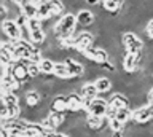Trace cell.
I'll list each match as a JSON object with an SVG mask.
<instances>
[{"label": "cell", "instance_id": "2", "mask_svg": "<svg viewBox=\"0 0 153 137\" xmlns=\"http://www.w3.org/2000/svg\"><path fill=\"white\" fill-rule=\"evenodd\" d=\"M123 46L128 53H132V54H142L143 51V41L139 39V37L134 34V32L128 30V32H123Z\"/></svg>", "mask_w": 153, "mask_h": 137}, {"label": "cell", "instance_id": "7", "mask_svg": "<svg viewBox=\"0 0 153 137\" xmlns=\"http://www.w3.org/2000/svg\"><path fill=\"white\" fill-rule=\"evenodd\" d=\"M107 110H108V101L107 99H99V97H94L91 101L89 107H88V113H93V115H99V116H105L107 115Z\"/></svg>", "mask_w": 153, "mask_h": 137}, {"label": "cell", "instance_id": "11", "mask_svg": "<svg viewBox=\"0 0 153 137\" xmlns=\"http://www.w3.org/2000/svg\"><path fill=\"white\" fill-rule=\"evenodd\" d=\"M107 120L105 116H99V115H93V113H88V116L85 118V124L93 131H99L102 129L104 121Z\"/></svg>", "mask_w": 153, "mask_h": 137}, {"label": "cell", "instance_id": "13", "mask_svg": "<svg viewBox=\"0 0 153 137\" xmlns=\"http://www.w3.org/2000/svg\"><path fill=\"white\" fill-rule=\"evenodd\" d=\"M51 108L53 110H61V112H67L69 110V94H57L51 102Z\"/></svg>", "mask_w": 153, "mask_h": 137}, {"label": "cell", "instance_id": "26", "mask_svg": "<svg viewBox=\"0 0 153 137\" xmlns=\"http://www.w3.org/2000/svg\"><path fill=\"white\" fill-rule=\"evenodd\" d=\"M145 32H147L148 39H152V40H153V18H152V19H148L147 26H145Z\"/></svg>", "mask_w": 153, "mask_h": 137}, {"label": "cell", "instance_id": "6", "mask_svg": "<svg viewBox=\"0 0 153 137\" xmlns=\"http://www.w3.org/2000/svg\"><path fill=\"white\" fill-rule=\"evenodd\" d=\"M93 41H94V35L91 32H81V34H78V37H74V51L83 53L85 50L93 46Z\"/></svg>", "mask_w": 153, "mask_h": 137}, {"label": "cell", "instance_id": "19", "mask_svg": "<svg viewBox=\"0 0 153 137\" xmlns=\"http://www.w3.org/2000/svg\"><path fill=\"white\" fill-rule=\"evenodd\" d=\"M37 16L40 18V19H43V21H48L50 18H53V11H51L50 3H48V2H43L42 5H38V13H37Z\"/></svg>", "mask_w": 153, "mask_h": 137}, {"label": "cell", "instance_id": "3", "mask_svg": "<svg viewBox=\"0 0 153 137\" xmlns=\"http://www.w3.org/2000/svg\"><path fill=\"white\" fill-rule=\"evenodd\" d=\"M132 120L136 124H147L153 120V102H148L147 105L137 107L132 113Z\"/></svg>", "mask_w": 153, "mask_h": 137}, {"label": "cell", "instance_id": "28", "mask_svg": "<svg viewBox=\"0 0 153 137\" xmlns=\"http://www.w3.org/2000/svg\"><path fill=\"white\" fill-rule=\"evenodd\" d=\"M86 3H88V5H97V3L100 2V0H85Z\"/></svg>", "mask_w": 153, "mask_h": 137}, {"label": "cell", "instance_id": "21", "mask_svg": "<svg viewBox=\"0 0 153 137\" xmlns=\"http://www.w3.org/2000/svg\"><path fill=\"white\" fill-rule=\"evenodd\" d=\"M21 13L27 18H33V16H37V13H38V5H35V3H32V2H27L26 5L21 7Z\"/></svg>", "mask_w": 153, "mask_h": 137}, {"label": "cell", "instance_id": "24", "mask_svg": "<svg viewBox=\"0 0 153 137\" xmlns=\"http://www.w3.org/2000/svg\"><path fill=\"white\" fill-rule=\"evenodd\" d=\"M132 113L134 112L129 108V105H126V107H121V108H118V110H117V118H120L123 123H128L132 118Z\"/></svg>", "mask_w": 153, "mask_h": 137}, {"label": "cell", "instance_id": "5", "mask_svg": "<svg viewBox=\"0 0 153 137\" xmlns=\"http://www.w3.org/2000/svg\"><path fill=\"white\" fill-rule=\"evenodd\" d=\"M2 32L3 35H7L10 40H19L22 37V30L21 27H19V24L16 22V19H5L2 21Z\"/></svg>", "mask_w": 153, "mask_h": 137}, {"label": "cell", "instance_id": "23", "mask_svg": "<svg viewBox=\"0 0 153 137\" xmlns=\"http://www.w3.org/2000/svg\"><path fill=\"white\" fill-rule=\"evenodd\" d=\"M26 64H27V72H29V77L30 78H35L42 73L40 64L38 62H33V61H30V59H26Z\"/></svg>", "mask_w": 153, "mask_h": 137}, {"label": "cell", "instance_id": "17", "mask_svg": "<svg viewBox=\"0 0 153 137\" xmlns=\"http://www.w3.org/2000/svg\"><path fill=\"white\" fill-rule=\"evenodd\" d=\"M123 0H102V7L108 13H118L123 8Z\"/></svg>", "mask_w": 153, "mask_h": 137}, {"label": "cell", "instance_id": "15", "mask_svg": "<svg viewBox=\"0 0 153 137\" xmlns=\"http://www.w3.org/2000/svg\"><path fill=\"white\" fill-rule=\"evenodd\" d=\"M38 64H40V70H42V73H45V75H53V73H54L56 61L53 59V58H43Z\"/></svg>", "mask_w": 153, "mask_h": 137}, {"label": "cell", "instance_id": "4", "mask_svg": "<svg viewBox=\"0 0 153 137\" xmlns=\"http://www.w3.org/2000/svg\"><path fill=\"white\" fill-rule=\"evenodd\" d=\"M81 54H83L86 59L93 61L94 64H104L105 61L110 58L108 51L105 48H102V46H89V48L85 50Z\"/></svg>", "mask_w": 153, "mask_h": 137}, {"label": "cell", "instance_id": "1", "mask_svg": "<svg viewBox=\"0 0 153 137\" xmlns=\"http://www.w3.org/2000/svg\"><path fill=\"white\" fill-rule=\"evenodd\" d=\"M76 15L74 13H65L61 16V19L56 22V26L53 27V35L59 40H65L74 37L75 29H76Z\"/></svg>", "mask_w": 153, "mask_h": 137}, {"label": "cell", "instance_id": "14", "mask_svg": "<svg viewBox=\"0 0 153 137\" xmlns=\"http://www.w3.org/2000/svg\"><path fill=\"white\" fill-rule=\"evenodd\" d=\"M76 22H78L80 26H83V27H88V26H93L94 24V15H93V11H89V10H81L76 13Z\"/></svg>", "mask_w": 153, "mask_h": 137}, {"label": "cell", "instance_id": "20", "mask_svg": "<svg viewBox=\"0 0 153 137\" xmlns=\"http://www.w3.org/2000/svg\"><path fill=\"white\" fill-rule=\"evenodd\" d=\"M46 37H48V34L45 29H37V30L30 32V41L33 45H42L46 40Z\"/></svg>", "mask_w": 153, "mask_h": 137}, {"label": "cell", "instance_id": "27", "mask_svg": "<svg viewBox=\"0 0 153 137\" xmlns=\"http://www.w3.org/2000/svg\"><path fill=\"white\" fill-rule=\"evenodd\" d=\"M147 99H148V102H153V88H150V91L147 94Z\"/></svg>", "mask_w": 153, "mask_h": 137}, {"label": "cell", "instance_id": "16", "mask_svg": "<svg viewBox=\"0 0 153 137\" xmlns=\"http://www.w3.org/2000/svg\"><path fill=\"white\" fill-rule=\"evenodd\" d=\"M54 77L57 78H62V80H69V78H74L70 73L69 67H67L65 62H56V67H54Z\"/></svg>", "mask_w": 153, "mask_h": 137}, {"label": "cell", "instance_id": "25", "mask_svg": "<svg viewBox=\"0 0 153 137\" xmlns=\"http://www.w3.org/2000/svg\"><path fill=\"white\" fill-rule=\"evenodd\" d=\"M27 27L29 30H37V29H43V19H40L38 16H33V18H29L27 19Z\"/></svg>", "mask_w": 153, "mask_h": 137}, {"label": "cell", "instance_id": "9", "mask_svg": "<svg viewBox=\"0 0 153 137\" xmlns=\"http://www.w3.org/2000/svg\"><path fill=\"white\" fill-rule=\"evenodd\" d=\"M24 102H26V105L29 108H35L43 102V96L40 91H33L32 89V91H27L24 94Z\"/></svg>", "mask_w": 153, "mask_h": 137}, {"label": "cell", "instance_id": "18", "mask_svg": "<svg viewBox=\"0 0 153 137\" xmlns=\"http://www.w3.org/2000/svg\"><path fill=\"white\" fill-rule=\"evenodd\" d=\"M94 84L97 86L99 93H108L110 89H112V80L107 78V77H99V78H96Z\"/></svg>", "mask_w": 153, "mask_h": 137}, {"label": "cell", "instance_id": "12", "mask_svg": "<svg viewBox=\"0 0 153 137\" xmlns=\"http://www.w3.org/2000/svg\"><path fill=\"white\" fill-rule=\"evenodd\" d=\"M108 105L115 108V110H118V108H121V107H126L129 105V99L126 94H123V93H115L112 94V97L108 99Z\"/></svg>", "mask_w": 153, "mask_h": 137}, {"label": "cell", "instance_id": "10", "mask_svg": "<svg viewBox=\"0 0 153 137\" xmlns=\"http://www.w3.org/2000/svg\"><path fill=\"white\" fill-rule=\"evenodd\" d=\"M64 62L67 64V67H69L72 77L81 78V77L85 75V67H83V64H80L78 61H75L74 58H65Z\"/></svg>", "mask_w": 153, "mask_h": 137}, {"label": "cell", "instance_id": "8", "mask_svg": "<svg viewBox=\"0 0 153 137\" xmlns=\"http://www.w3.org/2000/svg\"><path fill=\"white\" fill-rule=\"evenodd\" d=\"M85 108V97L81 93H70L69 94V112H81Z\"/></svg>", "mask_w": 153, "mask_h": 137}, {"label": "cell", "instance_id": "22", "mask_svg": "<svg viewBox=\"0 0 153 137\" xmlns=\"http://www.w3.org/2000/svg\"><path fill=\"white\" fill-rule=\"evenodd\" d=\"M48 3H50V7H51L53 16H61L62 13H64V10H65L62 0H48Z\"/></svg>", "mask_w": 153, "mask_h": 137}]
</instances>
